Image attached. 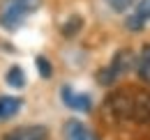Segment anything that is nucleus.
Listing matches in <instances>:
<instances>
[{"mask_svg": "<svg viewBox=\"0 0 150 140\" xmlns=\"http://www.w3.org/2000/svg\"><path fill=\"white\" fill-rule=\"evenodd\" d=\"M23 108V99L21 97H12V94H0V122L12 120L14 115H19Z\"/></svg>", "mask_w": 150, "mask_h": 140, "instance_id": "0eeeda50", "label": "nucleus"}, {"mask_svg": "<svg viewBox=\"0 0 150 140\" xmlns=\"http://www.w3.org/2000/svg\"><path fill=\"white\" fill-rule=\"evenodd\" d=\"M136 74L143 83L150 85V44H146L139 53V57H136Z\"/></svg>", "mask_w": 150, "mask_h": 140, "instance_id": "6e6552de", "label": "nucleus"}, {"mask_svg": "<svg viewBox=\"0 0 150 140\" xmlns=\"http://www.w3.org/2000/svg\"><path fill=\"white\" fill-rule=\"evenodd\" d=\"M125 25L129 28V30H143V25H146V21H141V18L136 16V14H132L127 21H125Z\"/></svg>", "mask_w": 150, "mask_h": 140, "instance_id": "4468645a", "label": "nucleus"}, {"mask_svg": "<svg viewBox=\"0 0 150 140\" xmlns=\"http://www.w3.org/2000/svg\"><path fill=\"white\" fill-rule=\"evenodd\" d=\"M39 7H42V0H5L0 9V28H5L7 32L19 30L25 23V18L35 14Z\"/></svg>", "mask_w": 150, "mask_h": 140, "instance_id": "f03ea898", "label": "nucleus"}, {"mask_svg": "<svg viewBox=\"0 0 150 140\" xmlns=\"http://www.w3.org/2000/svg\"><path fill=\"white\" fill-rule=\"evenodd\" d=\"M62 138L65 140H97V136L93 133L90 126H86L81 120L72 117L62 124Z\"/></svg>", "mask_w": 150, "mask_h": 140, "instance_id": "423d86ee", "label": "nucleus"}, {"mask_svg": "<svg viewBox=\"0 0 150 140\" xmlns=\"http://www.w3.org/2000/svg\"><path fill=\"white\" fill-rule=\"evenodd\" d=\"M5 83L14 90H21L25 85V74H23V69H21L19 64H12L9 69L5 71Z\"/></svg>", "mask_w": 150, "mask_h": 140, "instance_id": "1a4fd4ad", "label": "nucleus"}, {"mask_svg": "<svg viewBox=\"0 0 150 140\" xmlns=\"http://www.w3.org/2000/svg\"><path fill=\"white\" fill-rule=\"evenodd\" d=\"M2 140H49V129L42 124H28V126H16L7 131Z\"/></svg>", "mask_w": 150, "mask_h": 140, "instance_id": "39448f33", "label": "nucleus"}, {"mask_svg": "<svg viewBox=\"0 0 150 140\" xmlns=\"http://www.w3.org/2000/svg\"><path fill=\"white\" fill-rule=\"evenodd\" d=\"M104 110L120 122L150 124V92L136 88L118 90L106 99Z\"/></svg>", "mask_w": 150, "mask_h": 140, "instance_id": "f257e3e1", "label": "nucleus"}, {"mask_svg": "<svg viewBox=\"0 0 150 140\" xmlns=\"http://www.w3.org/2000/svg\"><path fill=\"white\" fill-rule=\"evenodd\" d=\"M132 67H136V57H134V53L129 48H120V51L113 55L111 64L109 67H104V69L97 71V83L99 85H113L122 74H127Z\"/></svg>", "mask_w": 150, "mask_h": 140, "instance_id": "7ed1b4c3", "label": "nucleus"}, {"mask_svg": "<svg viewBox=\"0 0 150 140\" xmlns=\"http://www.w3.org/2000/svg\"><path fill=\"white\" fill-rule=\"evenodd\" d=\"M134 14L141 18V21H148V18H150V0H139Z\"/></svg>", "mask_w": 150, "mask_h": 140, "instance_id": "ddd939ff", "label": "nucleus"}, {"mask_svg": "<svg viewBox=\"0 0 150 140\" xmlns=\"http://www.w3.org/2000/svg\"><path fill=\"white\" fill-rule=\"evenodd\" d=\"M60 99H62V104L67 106V108L79 110V113H88V110L93 108L90 94H86V92H76V90H72L69 85H62V88H60Z\"/></svg>", "mask_w": 150, "mask_h": 140, "instance_id": "20e7f679", "label": "nucleus"}, {"mask_svg": "<svg viewBox=\"0 0 150 140\" xmlns=\"http://www.w3.org/2000/svg\"><path fill=\"white\" fill-rule=\"evenodd\" d=\"M35 67H37V71H39V76L42 78H53V64L49 62V57L46 55H37L35 57Z\"/></svg>", "mask_w": 150, "mask_h": 140, "instance_id": "9b49d317", "label": "nucleus"}, {"mask_svg": "<svg viewBox=\"0 0 150 140\" xmlns=\"http://www.w3.org/2000/svg\"><path fill=\"white\" fill-rule=\"evenodd\" d=\"M81 28H83V16H79V14H74V16H69L65 23H62V28H60V32H62V37H67V39H72V37H76L79 32H81Z\"/></svg>", "mask_w": 150, "mask_h": 140, "instance_id": "9d476101", "label": "nucleus"}, {"mask_svg": "<svg viewBox=\"0 0 150 140\" xmlns=\"http://www.w3.org/2000/svg\"><path fill=\"white\" fill-rule=\"evenodd\" d=\"M104 2H106V7H109L111 12H115V14H125L127 9L136 7L139 0H104Z\"/></svg>", "mask_w": 150, "mask_h": 140, "instance_id": "f8f14e48", "label": "nucleus"}]
</instances>
